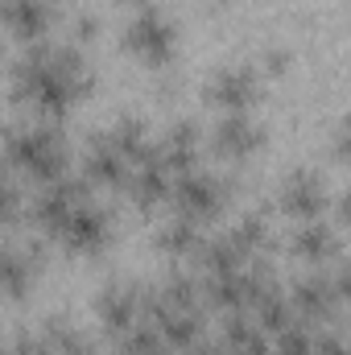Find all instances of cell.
Returning a JSON list of instances; mask_svg holds the SVG:
<instances>
[{"mask_svg":"<svg viewBox=\"0 0 351 355\" xmlns=\"http://www.w3.org/2000/svg\"><path fill=\"white\" fill-rule=\"evenodd\" d=\"M62 355H99V352H95V347H91L87 339H83V335H79V339H71V343H67V347H62Z\"/></svg>","mask_w":351,"mask_h":355,"instance_id":"484cf974","label":"cell"},{"mask_svg":"<svg viewBox=\"0 0 351 355\" xmlns=\"http://www.w3.org/2000/svg\"><path fill=\"white\" fill-rule=\"evenodd\" d=\"M228 236L257 261L264 248H268V219H264L261 211H248V215H240V219L228 227Z\"/></svg>","mask_w":351,"mask_h":355,"instance_id":"ffe728a7","label":"cell"},{"mask_svg":"<svg viewBox=\"0 0 351 355\" xmlns=\"http://www.w3.org/2000/svg\"><path fill=\"white\" fill-rule=\"evenodd\" d=\"M124 42H128V50L137 58H145L149 67H162V62L174 58V50H178V25L157 4H145V8L132 12V21L124 29Z\"/></svg>","mask_w":351,"mask_h":355,"instance_id":"277c9868","label":"cell"},{"mask_svg":"<svg viewBox=\"0 0 351 355\" xmlns=\"http://www.w3.org/2000/svg\"><path fill=\"white\" fill-rule=\"evenodd\" d=\"M293 252L302 261H314V265H327L331 257H339V227L327 223V219H302L289 236Z\"/></svg>","mask_w":351,"mask_h":355,"instance_id":"9a60e30c","label":"cell"},{"mask_svg":"<svg viewBox=\"0 0 351 355\" xmlns=\"http://www.w3.org/2000/svg\"><path fill=\"white\" fill-rule=\"evenodd\" d=\"M54 236H58L71 252H95V248L108 244V236H112V219H108V211H103L99 202L83 198V202H79L58 227H54Z\"/></svg>","mask_w":351,"mask_h":355,"instance_id":"52a82bcc","label":"cell"},{"mask_svg":"<svg viewBox=\"0 0 351 355\" xmlns=\"http://www.w3.org/2000/svg\"><path fill=\"white\" fill-rule=\"evenodd\" d=\"M0 157H4V166L37 178V182L67 178V166H71V149H67L62 132H54V128H46V124L8 128V132L0 137Z\"/></svg>","mask_w":351,"mask_h":355,"instance_id":"7a4b0ae2","label":"cell"},{"mask_svg":"<svg viewBox=\"0 0 351 355\" xmlns=\"http://www.w3.org/2000/svg\"><path fill=\"white\" fill-rule=\"evenodd\" d=\"M33 268H37L33 244H0V293H8V297L29 293Z\"/></svg>","mask_w":351,"mask_h":355,"instance_id":"ac0fdd59","label":"cell"},{"mask_svg":"<svg viewBox=\"0 0 351 355\" xmlns=\"http://www.w3.org/2000/svg\"><path fill=\"white\" fill-rule=\"evenodd\" d=\"M157 244L170 252V257H190V252H198V244H203V232H198V219H190V215H170L166 223H162V232H157Z\"/></svg>","mask_w":351,"mask_h":355,"instance_id":"d6986e66","label":"cell"},{"mask_svg":"<svg viewBox=\"0 0 351 355\" xmlns=\"http://www.w3.org/2000/svg\"><path fill=\"white\" fill-rule=\"evenodd\" d=\"M170 182L174 174L162 166V157L153 153V145L128 166V178H124V190L132 194V202H141V207H153V202H162V198H170Z\"/></svg>","mask_w":351,"mask_h":355,"instance_id":"8fae6325","label":"cell"},{"mask_svg":"<svg viewBox=\"0 0 351 355\" xmlns=\"http://www.w3.org/2000/svg\"><path fill=\"white\" fill-rule=\"evenodd\" d=\"M83 178L99 182V186H124V178H128V157L112 145L108 132L91 137L87 153H83Z\"/></svg>","mask_w":351,"mask_h":355,"instance_id":"2e32d148","label":"cell"},{"mask_svg":"<svg viewBox=\"0 0 351 355\" xmlns=\"http://www.w3.org/2000/svg\"><path fill=\"white\" fill-rule=\"evenodd\" d=\"M170 198H174L178 215H190V219H211V215H219L223 211V202H228V178L211 174V170H203V166H194V170H182V174L170 182Z\"/></svg>","mask_w":351,"mask_h":355,"instance_id":"5b68a950","label":"cell"},{"mask_svg":"<svg viewBox=\"0 0 351 355\" xmlns=\"http://www.w3.org/2000/svg\"><path fill=\"white\" fill-rule=\"evenodd\" d=\"M17 211H21V190H17V182L8 178V166L0 162V223H8Z\"/></svg>","mask_w":351,"mask_h":355,"instance_id":"7402d4cb","label":"cell"},{"mask_svg":"<svg viewBox=\"0 0 351 355\" xmlns=\"http://www.w3.org/2000/svg\"><path fill=\"white\" fill-rule=\"evenodd\" d=\"M4 355H50V347L42 335L21 331V335H12V343H4Z\"/></svg>","mask_w":351,"mask_h":355,"instance_id":"cb8c5ba5","label":"cell"},{"mask_svg":"<svg viewBox=\"0 0 351 355\" xmlns=\"http://www.w3.org/2000/svg\"><path fill=\"white\" fill-rule=\"evenodd\" d=\"M261 95V71L257 67H219L207 79V103L228 112H248Z\"/></svg>","mask_w":351,"mask_h":355,"instance_id":"8992f818","label":"cell"},{"mask_svg":"<svg viewBox=\"0 0 351 355\" xmlns=\"http://www.w3.org/2000/svg\"><path fill=\"white\" fill-rule=\"evenodd\" d=\"M141 297H145V289H137V285H128V281L103 285V293L95 297V310H99L103 331L120 339L132 322H141Z\"/></svg>","mask_w":351,"mask_h":355,"instance_id":"30bf717a","label":"cell"},{"mask_svg":"<svg viewBox=\"0 0 351 355\" xmlns=\"http://www.w3.org/2000/svg\"><path fill=\"white\" fill-rule=\"evenodd\" d=\"M198 145H203L198 128H194L190 120H178V124H170V128L153 141V153H157L162 166L178 178L182 170H194V166H198Z\"/></svg>","mask_w":351,"mask_h":355,"instance_id":"4fadbf2b","label":"cell"},{"mask_svg":"<svg viewBox=\"0 0 351 355\" xmlns=\"http://www.w3.org/2000/svg\"><path fill=\"white\" fill-rule=\"evenodd\" d=\"M128 4H132V8H145V4H153V0H128Z\"/></svg>","mask_w":351,"mask_h":355,"instance_id":"4316f807","label":"cell"},{"mask_svg":"<svg viewBox=\"0 0 351 355\" xmlns=\"http://www.w3.org/2000/svg\"><path fill=\"white\" fill-rule=\"evenodd\" d=\"M277 202L293 219H323L327 207H331V190H327V182H323L318 170H293V174L281 182Z\"/></svg>","mask_w":351,"mask_h":355,"instance_id":"ba28073f","label":"cell"},{"mask_svg":"<svg viewBox=\"0 0 351 355\" xmlns=\"http://www.w3.org/2000/svg\"><path fill=\"white\" fill-rule=\"evenodd\" d=\"M50 4H54V0H50Z\"/></svg>","mask_w":351,"mask_h":355,"instance_id":"f546056e","label":"cell"},{"mask_svg":"<svg viewBox=\"0 0 351 355\" xmlns=\"http://www.w3.org/2000/svg\"><path fill=\"white\" fill-rule=\"evenodd\" d=\"M50 21H54V4L50 0H0V25H8L29 46L42 42Z\"/></svg>","mask_w":351,"mask_h":355,"instance_id":"5bb4252c","label":"cell"},{"mask_svg":"<svg viewBox=\"0 0 351 355\" xmlns=\"http://www.w3.org/2000/svg\"><path fill=\"white\" fill-rule=\"evenodd\" d=\"M87 198V182H75V178H54V182H42L37 198H33V219L37 227H46L54 236V227Z\"/></svg>","mask_w":351,"mask_h":355,"instance_id":"9c48e42d","label":"cell"},{"mask_svg":"<svg viewBox=\"0 0 351 355\" xmlns=\"http://www.w3.org/2000/svg\"><path fill=\"white\" fill-rule=\"evenodd\" d=\"M182 355H228L223 352V343H211V339H198V343H190Z\"/></svg>","mask_w":351,"mask_h":355,"instance_id":"d4e9b609","label":"cell"},{"mask_svg":"<svg viewBox=\"0 0 351 355\" xmlns=\"http://www.w3.org/2000/svg\"><path fill=\"white\" fill-rule=\"evenodd\" d=\"M91 87V71L79 46L33 42L25 58L12 67V95L29 103L37 116H67L71 103Z\"/></svg>","mask_w":351,"mask_h":355,"instance_id":"6da1fadb","label":"cell"},{"mask_svg":"<svg viewBox=\"0 0 351 355\" xmlns=\"http://www.w3.org/2000/svg\"><path fill=\"white\" fill-rule=\"evenodd\" d=\"M273 355H314V327L302 322V318H289L281 331L268 335Z\"/></svg>","mask_w":351,"mask_h":355,"instance_id":"44dd1931","label":"cell"},{"mask_svg":"<svg viewBox=\"0 0 351 355\" xmlns=\"http://www.w3.org/2000/svg\"><path fill=\"white\" fill-rule=\"evenodd\" d=\"M0 58H4V50H0Z\"/></svg>","mask_w":351,"mask_h":355,"instance_id":"83f0119b","label":"cell"},{"mask_svg":"<svg viewBox=\"0 0 351 355\" xmlns=\"http://www.w3.org/2000/svg\"><path fill=\"white\" fill-rule=\"evenodd\" d=\"M0 355H4V347H0Z\"/></svg>","mask_w":351,"mask_h":355,"instance_id":"f1b7e54d","label":"cell"},{"mask_svg":"<svg viewBox=\"0 0 351 355\" xmlns=\"http://www.w3.org/2000/svg\"><path fill=\"white\" fill-rule=\"evenodd\" d=\"M223 352L228 355H273V343H268V331L248 310H236V314L223 318Z\"/></svg>","mask_w":351,"mask_h":355,"instance_id":"e0dca14e","label":"cell"},{"mask_svg":"<svg viewBox=\"0 0 351 355\" xmlns=\"http://www.w3.org/2000/svg\"><path fill=\"white\" fill-rule=\"evenodd\" d=\"M314 355H348V339H343V331L323 322V327L314 331Z\"/></svg>","mask_w":351,"mask_h":355,"instance_id":"603a6c76","label":"cell"},{"mask_svg":"<svg viewBox=\"0 0 351 355\" xmlns=\"http://www.w3.org/2000/svg\"><path fill=\"white\" fill-rule=\"evenodd\" d=\"M264 141V128L248 116V112H228V116H219V124H215V132H211V145H215V153H223V157H248V153H257Z\"/></svg>","mask_w":351,"mask_h":355,"instance_id":"7c38bea8","label":"cell"},{"mask_svg":"<svg viewBox=\"0 0 351 355\" xmlns=\"http://www.w3.org/2000/svg\"><path fill=\"white\" fill-rule=\"evenodd\" d=\"M289 310H293V318H302V322H331L339 310H343V302H348V268H327L318 265V272H306V277H298L293 285H289Z\"/></svg>","mask_w":351,"mask_h":355,"instance_id":"3957f363","label":"cell"}]
</instances>
